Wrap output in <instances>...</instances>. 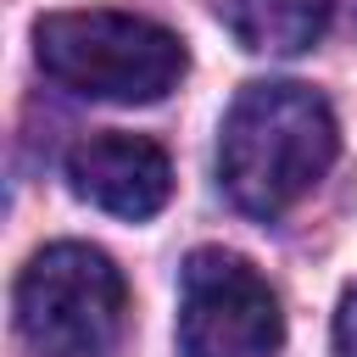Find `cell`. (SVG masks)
Returning a JSON list of instances; mask_svg holds the SVG:
<instances>
[{
    "mask_svg": "<svg viewBox=\"0 0 357 357\" xmlns=\"http://www.w3.org/2000/svg\"><path fill=\"white\" fill-rule=\"evenodd\" d=\"M335 0H223L229 33L257 56H301L324 39Z\"/></svg>",
    "mask_w": 357,
    "mask_h": 357,
    "instance_id": "obj_6",
    "label": "cell"
},
{
    "mask_svg": "<svg viewBox=\"0 0 357 357\" xmlns=\"http://www.w3.org/2000/svg\"><path fill=\"white\" fill-rule=\"evenodd\" d=\"M340 128L318 89L262 78L234 95L218 128V178L245 218L290 212L335 162Z\"/></svg>",
    "mask_w": 357,
    "mask_h": 357,
    "instance_id": "obj_1",
    "label": "cell"
},
{
    "mask_svg": "<svg viewBox=\"0 0 357 357\" xmlns=\"http://www.w3.org/2000/svg\"><path fill=\"white\" fill-rule=\"evenodd\" d=\"M284 312L273 284L234 251L201 245L178 273V357H273Z\"/></svg>",
    "mask_w": 357,
    "mask_h": 357,
    "instance_id": "obj_4",
    "label": "cell"
},
{
    "mask_svg": "<svg viewBox=\"0 0 357 357\" xmlns=\"http://www.w3.org/2000/svg\"><path fill=\"white\" fill-rule=\"evenodd\" d=\"M11 307L28 357H112L128 312V284L106 251L61 240L28 257Z\"/></svg>",
    "mask_w": 357,
    "mask_h": 357,
    "instance_id": "obj_3",
    "label": "cell"
},
{
    "mask_svg": "<svg viewBox=\"0 0 357 357\" xmlns=\"http://www.w3.org/2000/svg\"><path fill=\"white\" fill-rule=\"evenodd\" d=\"M33 61L45 67L50 84L84 100H112V106H151L167 89H178L190 67L184 39L173 28L134 11H106V6L39 17Z\"/></svg>",
    "mask_w": 357,
    "mask_h": 357,
    "instance_id": "obj_2",
    "label": "cell"
},
{
    "mask_svg": "<svg viewBox=\"0 0 357 357\" xmlns=\"http://www.w3.org/2000/svg\"><path fill=\"white\" fill-rule=\"evenodd\" d=\"M335 357H357V290L340 296V312H335Z\"/></svg>",
    "mask_w": 357,
    "mask_h": 357,
    "instance_id": "obj_7",
    "label": "cell"
},
{
    "mask_svg": "<svg viewBox=\"0 0 357 357\" xmlns=\"http://www.w3.org/2000/svg\"><path fill=\"white\" fill-rule=\"evenodd\" d=\"M67 184L112 218H156L173 195V162L145 134H89L67 151Z\"/></svg>",
    "mask_w": 357,
    "mask_h": 357,
    "instance_id": "obj_5",
    "label": "cell"
}]
</instances>
